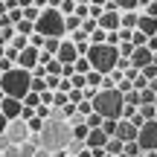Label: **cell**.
I'll return each instance as SVG.
<instances>
[{"label": "cell", "instance_id": "74e56055", "mask_svg": "<svg viewBox=\"0 0 157 157\" xmlns=\"http://www.w3.org/2000/svg\"><path fill=\"white\" fill-rule=\"evenodd\" d=\"M47 90H58V82H61V76H47Z\"/></svg>", "mask_w": 157, "mask_h": 157}, {"label": "cell", "instance_id": "94428289", "mask_svg": "<svg viewBox=\"0 0 157 157\" xmlns=\"http://www.w3.org/2000/svg\"><path fill=\"white\" fill-rule=\"evenodd\" d=\"M67 157H70V154H67Z\"/></svg>", "mask_w": 157, "mask_h": 157}, {"label": "cell", "instance_id": "d6986e66", "mask_svg": "<svg viewBox=\"0 0 157 157\" xmlns=\"http://www.w3.org/2000/svg\"><path fill=\"white\" fill-rule=\"evenodd\" d=\"M122 102H125V105L140 108V90H134V87H131V90H125V93H122Z\"/></svg>", "mask_w": 157, "mask_h": 157}, {"label": "cell", "instance_id": "f1b7e54d", "mask_svg": "<svg viewBox=\"0 0 157 157\" xmlns=\"http://www.w3.org/2000/svg\"><path fill=\"white\" fill-rule=\"evenodd\" d=\"M76 73L78 76H87L90 73V61H87V58H76Z\"/></svg>", "mask_w": 157, "mask_h": 157}, {"label": "cell", "instance_id": "f35d334b", "mask_svg": "<svg viewBox=\"0 0 157 157\" xmlns=\"http://www.w3.org/2000/svg\"><path fill=\"white\" fill-rule=\"evenodd\" d=\"M140 73L146 76V82H151V78H157V67H154V64H148V67H146V70H140Z\"/></svg>", "mask_w": 157, "mask_h": 157}, {"label": "cell", "instance_id": "44dd1931", "mask_svg": "<svg viewBox=\"0 0 157 157\" xmlns=\"http://www.w3.org/2000/svg\"><path fill=\"white\" fill-rule=\"evenodd\" d=\"M9 47H12V50H17V52H23V50H29V38H23V35H15Z\"/></svg>", "mask_w": 157, "mask_h": 157}, {"label": "cell", "instance_id": "9a60e30c", "mask_svg": "<svg viewBox=\"0 0 157 157\" xmlns=\"http://www.w3.org/2000/svg\"><path fill=\"white\" fill-rule=\"evenodd\" d=\"M21 9H23V21H29V23H38V17H41V9H38V6H32V3H23Z\"/></svg>", "mask_w": 157, "mask_h": 157}, {"label": "cell", "instance_id": "7a4b0ae2", "mask_svg": "<svg viewBox=\"0 0 157 157\" xmlns=\"http://www.w3.org/2000/svg\"><path fill=\"white\" fill-rule=\"evenodd\" d=\"M0 87H3V93L9 96V99H21L32 90V73L23 67H12L9 73H3V78H0Z\"/></svg>", "mask_w": 157, "mask_h": 157}, {"label": "cell", "instance_id": "bcb514c9", "mask_svg": "<svg viewBox=\"0 0 157 157\" xmlns=\"http://www.w3.org/2000/svg\"><path fill=\"white\" fill-rule=\"evenodd\" d=\"M0 29H12V21H9V15H3V17H0Z\"/></svg>", "mask_w": 157, "mask_h": 157}, {"label": "cell", "instance_id": "ba28073f", "mask_svg": "<svg viewBox=\"0 0 157 157\" xmlns=\"http://www.w3.org/2000/svg\"><path fill=\"white\" fill-rule=\"evenodd\" d=\"M151 56H154V52L148 50V47H137V50H134V56L128 58V64L137 70V73H140V70H146L148 64H151Z\"/></svg>", "mask_w": 157, "mask_h": 157}, {"label": "cell", "instance_id": "11a10c76", "mask_svg": "<svg viewBox=\"0 0 157 157\" xmlns=\"http://www.w3.org/2000/svg\"><path fill=\"white\" fill-rule=\"evenodd\" d=\"M146 157H157V151H146Z\"/></svg>", "mask_w": 157, "mask_h": 157}, {"label": "cell", "instance_id": "6da1fadb", "mask_svg": "<svg viewBox=\"0 0 157 157\" xmlns=\"http://www.w3.org/2000/svg\"><path fill=\"white\" fill-rule=\"evenodd\" d=\"M35 137H38V146L47 148V151H64L70 146V140H73V125L67 119L56 117V111H52V119H47L44 131L35 134Z\"/></svg>", "mask_w": 157, "mask_h": 157}, {"label": "cell", "instance_id": "ffe728a7", "mask_svg": "<svg viewBox=\"0 0 157 157\" xmlns=\"http://www.w3.org/2000/svg\"><path fill=\"white\" fill-rule=\"evenodd\" d=\"M78 29H82V21H78L76 15H70V17H64V32H78Z\"/></svg>", "mask_w": 157, "mask_h": 157}, {"label": "cell", "instance_id": "8fae6325", "mask_svg": "<svg viewBox=\"0 0 157 157\" xmlns=\"http://www.w3.org/2000/svg\"><path fill=\"white\" fill-rule=\"evenodd\" d=\"M58 64H76V58H78V52H76V44L73 41H64L61 38V47H58Z\"/></svg>", "mask_w": 157, "mask_h": 157}, {"label": "cell", "instance_id": "f546056e", "mask_svg": "<svg viewBox=\"0 0 157 157\" xmlns=\"http://www.w3.org/2000/svg\"><path fill=\"white\" fill-rule=\"evenodd\" d=\"M29 134H41V131H44V119H38V117H35V119H29Z\"/></svg>", "mask_w": 157, "mask_h": 157}, {"label": "cell", "instance_id": "91938a15", "mask_svg": "<svg viewBox=\"0 0 157 157\" xmlns=\"http://www.w3.org/2000/svg\"><path fill=\"white\" fill-rule=\"evenodd\" d=\"M154 38H157V35H154Z\"/></svg>", "mask_w": 157, "mask_h": 157}, {"label": "cell", "instance_id": "1f68e13d", "mask_svg": "<svg viewBox=\"0 0 157 157\" xmlns=\"http://www.w3.org/2000/svg\"><path fill=\"white\" fill-rule=\"evenodd\" d=\"M44 90H47V82H44V78H32V90H29V93H44Z\"/></svg>", "mask_w": 157, "mask_h": 157}, {"label": "cell", "instance_id": "f907efd6", "mask_svg": "<svg viewBox=\"0 0 157 157\" xmlns=\"http://www.w3.org/2000/svg\"><path fill=\"white\" fill-rule=\"evenodd\" d=\"M76 157H93V151H90V148H82V151H78Z\"/></svg>", "mask_w": 157, "mask_h": 157}, {"label": "cell", "instance_id": "3957f363", "mask_svg": "<svg viewBox=\"0 0 157 157\" xmlns=\"http://www.w3.org/2000/svg\"><path fill=\"white\" fill-rule=\"evenodd\" d=\"M122 108H125V102H122V93H119L117 87L99 90L96 99H93V111L99 113L102 119H122Z\"/></svg>", "mask_w": 157, "mask_h": 157}, {"label": "cell", "instance_id": "2e32d148", "mask_svg": "<svg viewBox=\"0 0 157 157\" xmlns=\"http://www.w3.org/2000/svg\"><path fill=\"white\" fill-rule=\"evenodd\" d=\"M122 148H125L122 140H117V137H108V143H105V151H108V154L119 157V154H122Z\"/></svg>", "mask_w": 157, "mask_h": 157}, {"label": "cell", "instance_id": "603a6c76", "mask_svg": "<svg viewBox=\"0 0 157 157\" xmlns=\"http://www.w3.org/2000/svg\"><path fill=\"white\" fill-rule=\"evenodd\" d=\"M84 122H87V128L93 131V128H102V122H105V119H102L99 113L93 111V113H87V117H84Z\"/></svg>", "mask_w": 157, "mask_h": 157}, {"label": "cell", "instance_id": "8d00e7d4", "mask_svg": "<svg viewBox=\"0 0 157 157\" xmlns=\"http://www.w3.org/2000/svg\"><path fill=\"white\" fill-rule=\"evenodd\" d=\"M52 58H56V56H50L47 50H41V52H38V64H41V67H47V64H50Z\"/></svg>", "mask_w": 157, "mask_h": 157}, {"label": "cell", "instance_id": "816d5d0a", "mask_svg": "<svg viewBox=\"0 0 157 157\" xmlns=\"http://www.w3.org/2000/svg\"><path fill=\"white\" fill-rule=\"evenodd\" d=\"M93 151V157H105V148H90Z\"/></svg>", "mask_w": 157, "mask_h": 157}, {"label": "cell", "instance_id": "484cf974", "mask_svg": "<svg viewBox=\"0 0 157 157\" xmlns=\"http://www.w3.org/2000/svg\"><path fill=\"white\" fill-rule=\"evenodd\" d=\"M131 44H134V47H146V44H148V35H143L140 29H134V35H131Z\"/></svg>", "mask_w": 157, "mask_h": 157}, {"label": "cell", "instance_id": "d590c367", "mask_svg": "<svg viewBox=\"0 0 157 157\" xmlns=\"http://www.w3.org/2000/svg\"><path fill=\"white\" fill-rule=\"evenodd\" d=\"M128 122H131V125H134V128H137V131H140V128H143V125H146V119H143V113H140V111H137V113H134V117H131V119H128Z\"/></svg>", "mask_w": 157, "mask_h": 157}, {"label": "cell", "instance_id": "60d3db41", "mask_svg": "<svg viewBox=\"0 0 157 157\" xmlns=\"http://www.w3.org/2000/svg\"><path fill=\"white\" fill-rule=\"evenodd\" d=\"M3 157H21V146H9V148H3Z\"/></svg>", "mask_w": 157, "mask_h": 157}, {"label": "cell", "instance_id": "680465c9", "mask_svg": "<svg viewBox=\"0 0 157 157\" xmlns=\"http://www.w3.org/2000/svg\"><path fill=\"white\" fill-rule=\"evenodd\" d=\"M0 157H3V151H0Z\"/></svg>", "mask_w": 157, "mask_h": 157}, {"label": "cell", "instance_id": "ee69618b", "mask_svg": "<svg viewBox=\"0 0 157 157\" xmlns=\"http://www.w3.org/2000/svg\"><path fill=\"white\" fill-rule=\"evenodd\" d=\"M134 113H137V108H134V105H125V108H122V119H131Z\"/></svg>", "mask_w": 157, "mask_h": 157}, {"label": "cell", "instance_id": "7c38bea8", "mask_svg": "<svg viewBox=\"0 0 157 157\" xmlns=\"http://www.w3.org/2000/svg\"><path fill=\"white\" fill-rule=\"evenodd\" d=\"M38 52H41V50H35V47L23 50L21 58H17V67H23V70H29V73H32V67H38Z\"/></svg>", "mask_w": 157, "mask_h": 157}, {"label": "cell", "instance_id": "9c48e42d", "mask_svg": "<svg viewBox=\"0 0 157 157\" xmlns=\"http://www.w3.org/2000/svg\"><path fill=\"white\" fill-rule=\"evenodd\" d=\"M21 111H23V102L21 99H9V96H6L3 102H0V113H3L6 119H21Z\"/></svg>", "mask_w": 157, "mask_h": 157}, {"label": "cell", "instance_id": "7bdbcfd3", "mask_svg": "<svg viewBox=\"0 0 157 157\" xmlns=\"http://www.w3.org/2000/svg\"><path fill=\"white\" fill-rule=\"evenodd\" d=\"M21 119H23V122H29V119H35V111H32V108H23V111H21Z\"/></svg>", "mask_w": 157, "mask_h": 157}, {"label": "cell", "instance_id": "db71d44e", "mask_svg": "<svg viewBox=\"0 0 157 157\" xmlns=\"http://www.w3.org/2000/svg\"><path fill=\"white\" fill-rule=\"evenodd\" d=\"M151 64H154V67H157V52H154V56H151Z\"/></svg>", "mask_w": 157, "mask_h": 157}, {"label": "cell", "instance_id": "f6af8a7d", "mask_svg": "<svg viewBox=\"0 0 157 157\" xmlns=\"http://www.w3.org/2000/svg\"><path fill=\"white\" fill-rule=\"evenodd\" d=\"M12 67H15V64H12V61H9V58H0V70H3V73H9V70H12Z\"/></svg>", "mask_w": 157, "mask_h": 157}, {"label": "cell", "instance_id": "8992f818", "mask_svg": "<svg viewBox=\"0 0 157 157\" xmlns=\"http://www.w3.org/2000/svg\"><path fill=\"white\" fill-rule=\"evenodd\" d=\"M137 146H140V151H157V119H148L140 128Z\"/></svg>", "mask_w": 157, "mask_h": 157}, {"label": "cell", "instance_id": "836d02e7", "mask_svg": "<svg viewBox=\"0 0 157 157\" xmlns=\"http://www.w3.org/2000/svg\"><path fill=\"white\" fill-rule=\"evenodd\" d=\"M131 87H134V90H146V87H148V82H146V76L140 73V76L134 78V82H131Z\"/></svg>", "mask_w": 157, "mask_h": 157}, {"label": "cell", "instance_id": "4dcf8cb0", "mask_svg": "<svg viewBox=\"0 0 157 157\" xmlns=\"http://www.w3.org/2000/svg\"><path fill=\"white\" fill-rule=\"evenodd\" d=\"M117 122H119V119H105V122H102V131H105L108 137H113V134H117Z\"/></svg>", "mask_w": 157, "mask_h": 157}, {"label": "cell", "instance_id": "f5cc1de1", "mask_svg": "<svg viewBox=\"0 0 157 157\" xmlns=\"http://www.w3.org/2000/svg\"><path fill=\"white\" fill-rule=\"evenodd\" d=\"M148 90H154V93H157V78H151V82H148Z\"/></svg>", "mask_w": 157, "mask_h": 157}, {"label": "cell", "instance_id": "d6a6232c", "mask_svg": "<svg viewBox=\"0 0 157 157\" xmlns=\"http://www.w3.org/2000/svg\"><path fill=\"white\" fill-rule=\"evenodd\" d=\"M137 111L143 113V119H146V122H148V119H154V105H140Z\"/></svg>", "mask_w": 157, "mask_h": 157}, {"label": "cell", "instance_id": "cb8c5ba5", "mask_svg": "<svg viewBox=\"0 0 157 157\" xmlns=\"http://www.w3.org/2000/svg\"><path fill=\"white\" fill-rule=\"evenodd\" d=\"M84 82H87V87H96V90H99L102 87V73H93V70H90V73L84 76Z\"/></svg>", "mask_w": 157, "mask_h": 157}, {"label": "cell", "instance_id": "e0dca14e", "mask_svg": "<svg viewBox=\"0 0 157 157\" xmlns=\"http://www.w3.org/2000/svg\"><path fill=\"white\" fill-rule=\"evenodd\" d=\"M56 9L61 12V17H70V15H76V0H61V3H56Z\"/></svg>", "mask_w": 157, "mask_h": 157}, {"label": "cell", "instance_id": "ab89813d", "mask_svg": "<svg viewBox=\"0 0 157 157\" xmlns=\"http://www.w3.org/2000/svg\"><path fill=\"white\" fill-rule=\"evenodd\" d=\"M78 113H82V117L93 113V102H78Z\"/></svg>", "mask_w": 157, "mask_h": 157}, {"label": "cell", "instance_id": "681fc988", "mask_svg": "<svg viewBox=\"0 0 157 157\" xmlns=\"http://www.w3.org/2000/svg\"><path fill=\"white\" fill-rule=\"evenodd\" d=\"M3 15H9V6H6V0H0V17Z\"/></svg>", "mask_w": 157, "mask_h": 157}, {"label": "cell", "instance_id": "ac0fdd59", "mask_svg": "<svg viewBox=\"0 0 157 157\" xmlns=\"http://www.w3.org/2000/svg\"><path fill=\"white\" fill-rule=\"evenodd\" d=\"M15 32H17V35H23V38H32V35H35V23H29V21H21V23L15 26Z\"/></svg>", "mask_w": 157, "mask_h": 157}, {"label": "cell", "instance_id": "4fadbf2b", "mask_svg": "<svg viewBox=\"0 0 157 157\" xmlns=\"http://www.w3.org/2000/svg\"><path fill=\"white\" fill-rule=\"evenodd\" d=\"M84 143H87V148H105V143H108V134H105L102 128H93V131L87 134V140H84Z\"/></svg>", "mask_w": 157, "mask_h": 157}, {"label": "cell", "instance_id": "4316f807", "mask_svg": "<svg viewBox=\"0 0 157 157\" xmlns=\"http://www.w3.org/2000/svg\"><path fill=\"white\" fill-rule=\"evenodd\" d=\"M9 21H12V26H17V23L23 21V9H21V6H15V9H9Z\"/></svg>", "mask_w": 157, "mask_h": 157}, {"label": "cell", "instance_id": "9f6ffc18", "mask_svg": "<svg viewBox=\"0 0 157 157\" xmlns=\"http://www.w3.org/2000/svg\"><path fill=\"white\" fill-rule=\"evenodd\" d=\"M137 157H146V151H140V154H137Z\"/></svg>", "mask_w": 157, "mask_h": 157}, {"label": "cell", "instance_id": "5bb4252c", "mask_svg": "<svg viewBox=\"0 0 157 157\" xmlns=\"http://www.w3.org/2000/svg\"><path fill=\"white\" fill-rule=\"evenodd\" d=\"M137 29H140L143 35H148V38H154V35H157V21H154V17H148V15H140Z\"/></svg>", "mask_w": 157, "mask_h": 157}, {"label": "cell", "instance_id": "277c9868", "mask_svg": "<svg viewBox=\"0 0 157 157\" xmlns=\"http://www.w3.org/2000/svg\"><path fill=\"white\" fill-rule=\"evenodd\" d=\"M84 58L90 61V70H93V73L108 76L111 70H117L119 50H117V47H108V44H99V47H90V52H87Z\"/></svg>", "mask_w": 157, "mask_h": 157}, {"label": "cell", "instance_id": "b9f144b4", "mask_svg": "<svg viewBox=\"0 0 157 157\" xmlns=\"http://www.w3.org/2000/svg\"><path fill=\"white\" fill-rule=\"evenodd\" d=\"M102 9L105 12H119V0H108V3H102Z\"/></svg>", "mask_w": 157, "mask_h": 157}, {"label": "cell", "instance_id": "7402d4cb", "mask_svg": "<svg viewBox=\"0 0 157 157\" xmlns=\"http://www.w3.org/2000/svg\"><path fill=\"white\" fill-rule=\"evenodd\" d=\"M82 148H87V143H84V140H70V146L64 148V151H67L70 157H76L78 151H82Z\"/></svg>", "mask_w": 157, "mask_h": 157}, {"label": "cell", "instance_id": "30bf717a", "mask_svg": "<svg viewBox=\"0 0 157 157\" xmlns=\"http://www.w3.org/2000/svg\"><path fill=\"white\" fill-rule=\"evenodd\" d=\"M137 134H140V131H137L128 119H119V122H117V134H113V137L122 140V143H137Z\"/></svg>", "mask_w": 157, "mask_h": 157}, {"label": "cell", "instance_id": "c3c4849f", "mask_svg": "<svg viewBox=\"0 0 157 157\" xmlns=\"http://www.w3.org/2000/svg\"><path fill=\"white\" fill-rule=\"evenodd\" d=\"M35 157H56L52 151H47V148H38V151H35Z\"/></svg>", "mask_w": 157, "mask_h": 157}, {"label": "cell", "instance_id": "52a82bcc", "mask_svg": "<svg viewBox=\"0 0 157 157\" xmlns=\"http://www.w3.org/2000/svg\"><path fill=\"white\" fill-rule=\"evenodd\" d=\"M6 137H9L12 146H23V143H26L32 134H29V125L23 122V119H12L9 128H6Z\"/></svg>", "mask_w": 157, "mask_h": 157}, {"label": "cell", "instance_id": "83f0119b", "mask_svg": "<svg viewBox=\"0 0 157 157\" xmlns=\"http://www.w3.org/2000/svg\"><path fill=\"white\" fill-rule=\"evenodd\" d=\"M58 47H61V41H58V38H47V44H44V50L50 52V56H58Z\"/></svg>", "mask_w": 157, "mask_h": 157}, {"label": "cell", "instance_id": "6f0895ef", "mask_svg": "<svg viewBox=\"0 0 157 157\" xmlns=\"http://www.w3.org/2000/svg\"><path fill=\"white\" fill-rule=\"evenodd\" d=\"M154 119H157V105H154Z\"/></svg>", "mask_w": 157, "mask_h": 157}, {"label": "cell", "instance_id": "d4e9b609", "mask_svg": "<svg viewBox=\"0 0 157 157\" xmlns=\"http://www.w3.org/2000/svg\"><path fill=\"white\" fill-rule=\"evenodd\" d=\"M38 105H41V96L38 93H26V96H23V108H32V111H35Z\"/></svg>", "mask_w": 157, "mask_h": 157}, {"label": "cell", "instance_id": "5b68a950", "mask_svg": "<svg viewBox=\"0 0 157 157\" xmlns=\"http://www.w3.org/2000/svg\"><path fill=\"white\" fill-rule=\"evenodd\" d=\"M35 32L44 35V38H58V41L67 35L64 32V17H61V12L56 9V3H50L44 12H41L38 23H35Z\"/></svg>", "mask_w": 157, "mask_h": 157}, {"label": "cell", "instance_id": "7dc6e473", "mask_svg": "<svg viewBox=\"0 0 157 157\" xmlns=\"http://www.w3.org/2000/svg\"><path fill=\"white\" fill-rule=\"evenodd\" d=\"M6 128H9V119H6L3 113H0V134H6Z\"/></svg>", "mask_w": 157, "mask_h": 157}, {"label": "cell", "instance_id": "e575fe53", "mask_svg": "<svg viewBox=\"0 0 157 157\" xmlns=\"http://www.w3.org/2000/svg\"><path fill=\"white\" fill-rule=\"evenodd\" d=\"M52 96H56V90H44V93H41V105L52 108Z\"/></svg>", "mask_w": 157, "mask_h": 157}]
</instances>
